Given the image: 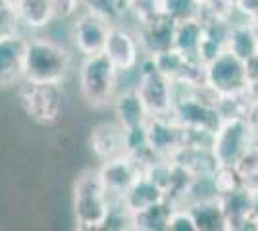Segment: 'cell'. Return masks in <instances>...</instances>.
Instances as JSON below:
<instances>
[{"label":"cell","mask_w":258,"mask_h":231,"mask_svg":"<svg viewBox=\"0 0 258 231\" xmlns=\"http://www.w3.org/2000/svg\"><path fill=\"white\" fill-rule=\"evenodd\" d=\"M74 64V56L62 43L48 37L27 39L23 56V81L64 83Z\"/></svg>","instance_id":"cell-1"},{"label":"cell","mask_w":258,"mask_h":231,"mask_svg":"<svg viewBox=\"0 0 258 231\" xmlns=\"http://www.w3.org/2000/svg\"><path fill=\"white\" fill-rule=\"evenodd\" d=\"M72 208L79 231H97L104 227L110 208V195L98 176V168H85L79 172L74 181Z\"/></svg>","instance_id":"cell-2"},{"label":"cell","mask_w":258,"mask_h":231,"mask_svg":"<svg viewBox=\"0 0 258 231\" xmlns=\"http://www.w3.org/2000/svg\"><path fill=\"white\" fill-rule=\"evenodd\" d=\"M119 71L108 60L104 52L93 56H83L79 64V93L81 99L93 110H104L112 106V100L118 93Z\"/></svg>","instance_id":"cell-3"},{"label":"cell","mask_w":258,"mask_h":231,"mask_svg":"<svg viewBox=\"0 0 258 231\" xmlns=\"http://www.w3.org/2000/svg\"><path fill=\"white\" fill-rule=\"evenodd\" d=\"M250 69L248 62L229 50H224L214 60L205 64V87L218 100L247 95Z\"/></svg>","instance_id":"cell-4"},{"label":"cell","mask_w":258,"mask_h":231,"mask_svg":"<svg viewBox=\"0 0 258 231\" xmlns=\"http://www.w3.org/2000/svg\"><path fill=\"white\" fill-rule=\"evenodd\" d=\"M18 104L31 121L39 125H52L64 112L66 91L62 83L22 81L18 85Z\"/></svg>","instance_id":"cell-5"},{"label":"cell","mask_w":258,"mask_h":231,"mask_svg":"<svg viewBox=\"0 0 258 231\" xmlns=\"http://www.w3.org/2000/svg\"><path fill=\"white\" fill-rule=\"evenodd\" d=\"M135 87L151 116H170L173 106V83L156 67L151 56H143L137 67Z\"/></svg>","instance_id":"cell-6"},{"label":"cell","mask_w":258,"mask_h":231,"mask_svg":"<svg viewBox=\"0 0 258 231\" xmlns=\"http://www.w3.org/2000/svg\"><path fill=\"white\" fill-rule=\"evenodd\" d=\"M252 133L243 116H227L212 135L210 150L218 166H235L252 143Z\"/></svg>","instance_id":"cell-7"},{"label":"cell","mask_w":258,"mask_h":231,"mask_svg":"<svg viewBox=\"0 0 258 231\" xmlns=\"http://www.w3.org/2000/svg\"><path fill=\"white\" fill-rule=\"evenodd\" d=\"M118 22H112L108 16L97 10L83 8L74 16L72 23V43L81 56H93L104 52L110 27Z\"/></svg>","instance_id":"cell-8"},{"label":"cell","mask_w":258,"mask_h":231,"mask_svg":"<svg viewBox=\"0 0 258 231\" xmlns=\"http://www.w3.org/2000/svg\"><path fill=\"white\" fill-rule=\"evenodd\" d=\"M104 54L108 56V60L119 71V75L137 71L141 60L145 56L141 50L137 33L123 27L121 22L114 23L110 27L106 44H104Z\"/></svg>","instance_id":"cell-9"},{"label":"cell","mask_w":258,"mask_h":231,"mask_svg":"<svg viewBox=\"0 0 258 231\" xmlns=\"http://www.w3.org/2000/svg\"><path fill=\"white\" fill-rule=\"evenodd\" d=\"M147 139L158 158H172L185 144V129L172 116H151L147 121Z\"/></svg>","instance_id":"cell-10"},{"label":"cell","mask_w":258,"mask_h":231,"mask_svg":"<svg viewBox=\"0 0 258 231\" xmlns=\"http://www.w3.org/2000/svg\"><path fill=\"white\" fill-rule=\"evenodd\" d=\"M98 176L102 179L108 195L112 198H116L125 195V191L143 176V170L129 154H119L116 158L100 162Z\"/></svg>","instance_id":"cell-11"},{"label":"cell","mask_w":258,"mask_h":231,"mask_svg":"<svg viewBox=\"0 0 258 231\" xmlns=\"http://www.w3.org/2000/svg\"><path fill=\"white\" fill-rule=\"evenodd\" d=\"M27 37L20 31L0 37V89L18 87L23 81V56Z\"/></svg>","instance_id":"cell-12"},{"label":"cell","mask_w":258,"mask_h":231,"mask_svg":"<svg viewBox=\"0 0 258 231\" xmlns=\"http://www.w3.org/2000/svg\"><path fill=\"white\" fill-rule=\"evenodd\" d=\"M89 148L98 162H106L125 154V129L118 120H104L93 125L89 133Z\"/></svg>","instance_id":"cell-13"},{"label":"cell","mask_w":258,"mask_h":231,"mask_svg":"<svg viewBox=\"0 0 258 231\" xmlns=\"http://www.w3.org/2000/svg\"><path fill=\"white\" fill-rule=\"evenodd\" d=\"M220 204L227 218V231H258L256 220L252 216V189L243 185L226 195H218Z\"/></svg>","instance_id":"cell-14"},{"label":"cell","mask_w":258,"mask_h":231,"mask_svg":"<svg viewBox=\"0 0 258 231\" xmlns=\"http://www.w3.org/2000/svg\"><path fill=\"white\" fill-rule=\"evenodd\" d=\"M173 27L175 22L168 16L158 14L149 22L139 23L137 27V39H139L141 50L145 56H154L158 52H164L173 46Z\"/></svg>","instance_id":"cell-15"},{"label":"cell","mask_w":258,"mask_h":231,"mask_svg":"<svg viewBox=\"0 0 258 231\" xmlns=\"http://www.w3.org/2000/svg\"><path fill=\"white\" fill-rule=\"evenodd\" d=\"M110 108L114 110V116L123 125V129L147 125V121L151 120V112L135 85L118 91Z\"/></svg>","instance_id":"cell-16"},{"label":"cell","mask_w":258,"mask_h":231,"mask_svg":"<svg viewBox=\"0 0 258 231\" xmlns=\"http://www.w3.org/2000/svg\"><path fill=\"white\" fill-rule=\"evenodd\" d=\"M226 50L233 52L245 62H250L258 56V41L250 29V23H248V20L241 18L239 14L229 22Z\"/></svg>","instance_id":"cell-17"},{"label":"cell","mask_w":258,"mask_h":231,"mask_svg":"<svg viewBox=\"0 0 258 231\" xmlns=\"http://www.w3.org/2000/svg\"><path fill=\"white\" fill-rule=\"evenodd\" d=\"M229 22L224 20H206L203 22V35H201V43L197 46V54L195 58L199 62H210L214 60L220 52L226 50V39Z\"/></svg>","instance_id":"cell-18"},{"label":"cell","mask_w":258,"mask_h":231,"mask_svg":"<svg viewBox=\"0 0 258 231\" xmlns=\"http://www.w3.org/2000/svg\"><path fill=\"white\" fill-rule=\"evenodd\" d=\"M197 223V231H227V218L220 204V198H201L187 204Z\"/></svg>","instance_id":"cell-19"},{"label":"cell","mask_w":258,"mask_h":231,"mask_svg":"<svg viewBox=\"0 0 258 231\" xmlns=\"http://www.w3.org/2000/svg\"><path fill=\"white\" fill-rule=\"evenodd\" d=\"M123 202L127 204V208L135 214V212H139V210H145L152 206V204H158L162 200H166L168 195H166V191L160 187V185H156L154 181H152L149 176H143L131 185V187L125 191V195H123Z\"/></svg>","instance_id":"cell-20"},{"label":"cell","mask_w":258,"mask_h":231,"mask_svg":"<svg viewBox=\"0 0 258 231\" xmlns=\"http://www.w3.org/2000/svg\"><path fill=\"white\" fill-rule=\"evenodd\" d=\"M16 16L20 25H25L31 31L44 29L54 22L50 0H20L16 4Z\"/></svg>","instance_id":"cell-21"},{"label":"cell","mask_w":258,"mask_h":231,"mask_svg":"<svg viewBox=\"0 0 258 231\" xmlns=\"http://www.w3.org/2000/svg\"><path fill=\"white\" fill-rule=\"evenodd\" d=\"M172 202L166 198L158 204L139 210L133 214V229L137 231H166L168 218L172 212Z\"/></svg>","instance_id":"cell-22"},{"label":"cell","mask_w":258,"mask_h":231,"mask_svg":"<svg viewBox=\"0 0 258 231\" xmlns=\"http://www.w3.org/2000/svg\"><path fill=\"white\" fill-rule=\"evenodd\" d=\"M201 35H203V22L199 18L175 22L173 48H177L179 52L187 56H195L197 54V46L201 43Z\"/></svg>","instance_id":"cell-23"},{"label":"cell","mask_w":258,"mask_h":231,"mask_svg":"<svg viewBox=\"0 0 258 231\" xmlns=\"http://www.w3.org/2000/svg\"><path fill=\"white\" fill-rule=\"evenodd\" d=\"M102 229H110V231L133 229V212L127 208V204L123 202L121 197H116V198L110 197V208H108V216Z\"/></svg>","instance_id":"cell-24"},{"label":"cell","mask_w":258,"mask_h":231,"mask_svg":"<svg viewBox=\"0 0 258 231\" xmlns=\"http://www.w3.org/2000/svg\"><path fill=\"white\" fill-rule=\"evenodd\" d=\"M160 10L173 22L193 20L201 14V0H160Z\"/></svg>","instance_id":"cell-25"},{"label":"cell","mask_w":258,"mask_h":231,"mask_svg":"<svg viewBox=\"0 0 258 231\" xmlns=\"http://www.w3.org/2000/svg\"><path fill=\"white\" fill-rule=\"evenodd\" d=\"M237 172L243 177V183L247 187H256L258 185V139L254 137L252 143L248 144L245 154L241 156V160L235 164Z\"/></svg>","instance_id":"cell-26"},{"label":"cell","mask_w":258,"mask_h":231,"mask_svg":"<svg viewBox=\"0 0 258 231\" xmlns=\"http://www.w3.org/2000/svg\"><path fill=\"white\" fill-rule=\"evenodd\" d=\"M210 179H212V185L216 189V195H226V193H231V191L245 185L243 177L237 172L235 166H216Z\"/></svg>","instance_id":"cell-27"},{"label":"cell","mask_w":258,"mask_h":231,"mask_svg":"<svg viewBox=\"0 0 258 231\" xmlns=\"http://www.w3.org/2000/svg\"><path fill=\"white\" fill-rule=\"evenodd\" d=\"M125 14H129L137 23H145L156 18L160 10V0H125L123 4Z\"/></svg>","instance_id":"cell-28"},{"label":"cell","mask_w":258,"mask_h":231,"mask_svg":"<svg viewBox=\"0 0 258 231\" xmlns=\"http://www.w3.org/2000/svg\"><path fill=\"white\" fill-rule=\"evenodd\" d=\"M81 6L104 14L112 22H121V18L125 16L123 14V0H81Z\"/></svg>","instance_id":"cell-29"},{"label":"cell","mask_w":258,"mask_h":231,"mask_svg":"<svg viewBox=\"0 0 258 231\" xmlns=\"http://www.w3.org/2000/svg\"><path fill=\"white\" fill-rule=\"evenodd\" d=\"M166 231H197V223L187 206H172Z\"/></svg>","instance_id":"cell-30"},{"label":"cell","mask_w":258,"mask_h":231,"mask_svg":"<svg viewBox=\"0 0 258 231\" xmlns=\"http://www.w3.org/2000/svg\"><path fill=\"white\" fill-rule=\"evenodd\" d=\"M18 31H20V22H18L16 10L6 0H0V37L18 33Z\"/></svg>","instance_id":"cell-31"},{"label":"cell","mask_w":258,"mask_h":231,"mask_svg":"<svg viewBox=\"0 0 258 231\" xmlns=\"http://www.w3.org/2000/svg\"><path fill=\"white\" fill-rule=\"evenodd\" d=\"M81 0H50L54 20H70L81 10Z\"/></svg>","instance_id":"cell-32"},{"label":"cell","mask_w":258,"mask_h":231,"mask_svg":"<svg viewBox=\"0 0 258 231\" xmlns=\"http://www.w3.org/2000/svg\"><path fill=\"white\" fill-rule=\"evenodd\" d=\"M243 118L247 121L248 129L252 133V137L258 139V100H250L247 106V110L243 114Z\"/></svg>","instance_id":"cell-33"},{"label":"cell","mask_w":258,"mask_h":231,"mask_svg":"<svg viewBox=\"0 0 258 231\" xmlns=\"http://www.w3.org/2000/svg\"><path fill=\"white\" fill-rule=\"evenodd\" d=\"M235 12L245 18V20H252L258 16V0H237Z\"/></svg>","instance_id":"cell-34"},{"label":"cell","mask_w":258,"mask_h":231,"mask_svg":"<svg viewBox=\"0 0 258 231\" xmlns=\"http://www.w3.org/2000/svg\"><path fill=\"white\" fill-rule=\"evenodd\" d=\"M252 216H254L256 225H258V185L252 187Z\"/></svg>","instance_id":"cell-35"},{"label":"cell","mask_w":258,"mask_h":231,"mask_svg":"<svg viewBox=\"0 0 258 231\" xmlns=\"http://www.w3.org/2000/svg\"><path fill=\"white\" fill-rule=\"evenodd\" d=\"M248 23H250V29H252V33H254V37H256L258 41V16L252 18V20H248Z\"/></svg>","instance_id":"cell-36"},{"label":"cell","mask_w":258,"mask_h":231,"mask_svg":"<svg viewBox=\"0 0 258 231\" xmlns=\"http://www.w3.org/2000/svg\"><path fill=\"white\" fill-rule=\"evenodd\" d=\"M6 2H8V4H10L12 8H14V10H16V4H18V2H20V0H6Z\"/></svg>","instance_id":"cell-37"},{"label":"cell","mask_w":258,"mask_h":231,"mask_svg":"<svg viewBox=\"0 0 258 231\" xmlns=\"http://www.w3.org/2000/svg\"><path fill=\"white\" fill-rule=\"evenodd\" d=\"M123 4H125V0H123ZM123 14H125V10H123Z\"/></svg>","instance_id":"cell-38"}]
</instances>
